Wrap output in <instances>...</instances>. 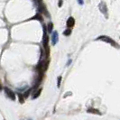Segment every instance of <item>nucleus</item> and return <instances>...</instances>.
<instances>
[{"label": "nucleus", "instance_id": "2", "mask_svg": "<svg viewBox=\"0 0 120 120\" xmlns=\"http://www.w3.org/2000/svg\"><path fill=\"white\" fill-rule=\"evenodd\" d=\"M98 9L99 11L102 13L103 15H105L106 18H108V6H107V4L104 2V1H101L99 4H98Z\"/></svg>", "mask_w": 120, "mask_h": 120}, {"label": "nucleus", "instance_id": "5", "mask_svg": "<svg viewBox=\"0 0 120 120\" xmlns=\"http://www.w3.org/2000/svg\"><path fill=\"white\" fill-rule=\"evenodd\" d=\"M39 12L41 13V14L45 15V16L50 17V15H49V13H48V10L46 9L45 6H44L42 3V4H39Z\"/></svg>", "mask_w": 120, "mask_h": 120}, {"label": "nucleus", "instance_id": "4", "mask_svg": "<svg viewBox=\"0 0 120 120\" xmlns=\"http://www.w3.org/2000/svg\"><path fill=\"white\" fill-rule=\"evenodd\" d=\"M4 90H5V92H6V96L8 97L9 98H11L12 100H15V92H13V90H11L10 89H8L7 87H5Z\"/></svg>", "mask_w": 120, "mask_h": 120}, {"label": "nucleus", "instance_id": "6", "mask_svg": "<svg viewBox=\"0 0 120 120\" xmlns=\"http://www.w3.org/2000/svg\"><path fill=\"white\" fill-rule=\"evenodd\" d=\"M59 41V34H58V32L54 31L52 34V45H55L57 42Z\"/></svg>", "mask_w": 120, "mask_h": 120}, {"label": "nucleus", "instance_id": "11", "mask_svg": "<svg viewBox=\"0 0 120 120\" xmlns=\"http://www.w3.org/2000/svg\"><path fill=\"white\" fill-rule=\"evenodd\" d=\"M47 27H48V32L49 33H52V28H53V24L52 23V22H50L47 25Z\"/></svg>", "mask_w": 120, "mask_h": 120}, {"label": "nucleus", "instance_id": "7", "mask_svg": "<svg viewBox=\"0 0 120 120\" xmlns=\"http://www.w3.org/2000/svg\"><path fill=\"white\" fill-rule=\"evenodd\" d=\"M67 27L68 28H72L74 25H75V19L71 16V17L68 18V20H67Z\"/></svg>", "mask_w": 120, "mask_h": 120}, {"label": "nucleus", "instance_id": "15", "mask_svg": "<svg viewBox=\"0 0 120 120\" xmlns=\"http://www.w3.org/2000/svg\"><path fill=\"white\" fill-rule=\"evenodd\" d=\"M60 82H61V76H59V77H58V79H57V87H58V88L60 87Z\"/></svg>", "mask_w": 120, "mask_h": 120}, {"label": "nucleus", "instance_id": "14", "mask_svg": "<svg viewBox=\"0 0 120 120\" xmlns=\"http://www.w3.org/2000/svg\"><path fill=\"white\" fill-rule=\"evenodd\" d=\"M31 91H32V89H29L28 90H26V91H25V93L24 94V98H28V96H29V94L31 93Z\"/></svg>", "mask_w": 120, "mask_h": 120}, {"label": "nucleus", "instance_id": "8", "mask_svg": "<svg viewBox=\"0 0 120 120\" xmlns=\"http://www.w3.org/2000/svg\"><path fill=\"white\" fill-rule=\"evenodd\" d=\"M29 20H39L40 22H42V21H43V17L42 16L41 13H37L34 16H33L32 18H30Z\"/></svg>", "mask_w": 120, "mask_h": 120}, {"label": "nucleus", "instance_id": "18", "mask_svg": "<svg viewBox=\"0 0 120 120\" xmlns=\"http://www.w3.org/2000/svg\"><path fill=\"white\" fill-rule=\"evenodd\" d=\"M35 1L38 3V5H39V4H42V0H35Z\"/></svg>", "mask_w": 120, "mask_h": 120}, {"label": "nucleus", "instance_id": "3", "mask_svg": "<svg viewBox=\"0 0 120 120\" xmlns=\"http://www.w3.org/2000/svg\"><path fill=\"white\" fill-rule=\"evenodd\" d=\"M46 25H43V38H42V46L43 48H46L48 47V43H49V37L47 35V33H46Z\"/></svg>", "mask_w": 120, "mask_h": 120}, {"label": "nucleus", "instance_id": "13", "mask_svg": "<svg viewBox=\"0 0 120 120\" xmlns=\"http://www.w3.org/2000/svg\"><path fill=\"white\" fill-rule=\"evenodd\" d=\"M41 91H42V89H39L38 90H36L35 91V94L34 95V98H38V97L40 96V94H41Z\"/></svg>", "mask_w": 120, "mask_h": 120}, {"label": "nucleus", "instance_id": "1", "mask_svg": "<svg viewBox=\"0 0 120 120\" xmlns=\"http://www.w3.org/2000/svg\"><path fill=\"white\" fill-rule=\"evenodd\" d=\"M96 40L97 41H102V42H107V43H109V44L112 45L113 47H116V48H117V49L120 48L119 44H117V42H116L115 40H113L112 38H110L109 36L100 35V36H98Z\"/></svg>", "mask_w": 120, "mask_h": 120}, {"label": "nucleus", "instance_id": "10", "mask_svg": "<svg viewBox=\"0 0 120 120\" xmlns=\"http://www.w3.org/2000/svg\"><path fill=\"white\" fill-rule=\"evenodd\" d=\"M63 34L65 36H69L71 34V28H67L66 30L63 32Z\"/></svg>", "mask_w": 120, "mask_h": 120}, {"label": "nucleus", "instance_id": "17", "mask_svg": "<svg viewBox=\"0 0 120 120\" xmlns=\"http://www.w3.org/2000/svg\"><path fill=\"white\" fill-rule=\"evenodd\" d=\"M77 1H78V3L80 6H82V5L84 4V0H77Z\"/></svg>", "mask_w": 120, "mask_h": 120}, {"label": "nucleus", "instance_id": "9", "mask_svg": "<svg viewBox=\"0 0 120 120\" xmlns=\"http://www.w3.org/2000/svg\"><path fill=\"white\" fill-rule=\"evenodd\" d=\"M87 112L88 113H90V114H94V115H101V113L98 110V109H96V108H89L88 110H87Z\"/></svg>", "mask_w": 120, "mask_h": 120}, {"label": "nucleus", "instance_id": "19", "mask_svg": "<svg viewBox=\"0 0 120 120\" xmlns=\"http://www.w3.org/2000/svg\"><path fill=\"white\" fill-rule=\"evenodd\" d=\"M3 89V87H2V82H1V80H0V90H2Z\"/></svg>", "mask_w": 120, "mask_h": 120}, {"label": "nucleus", "instance_id": "16", "mask_svg": "<svg viewBox=\"0 0 120 120\" xmlns=\"http://www.w3.org/2000/svg\"><path fill=\"white\" fill-rule=\"evenodd\" d=\"M62 3H63V0H59L58 6H59V7H61V6H62Z\"/></svg>", "mask_w": 120, "mask_h": 120}, {"label": "nucleus", "instance_id": "12", "mask_svg": "<svg viewBox=\"0 0 120 120\" xmlns=\"http://www.w3.org/2000/svg\"><path fill=\"white\" fill-rule=\"evenodd\" d=\"M18 98H19V102L21 103V104H23V103L24 102V96L19 93V94H18Z\"/></svg>", "mask_w": 120, "mask_h": 120}]
</instances>
